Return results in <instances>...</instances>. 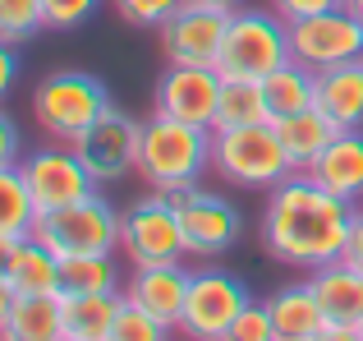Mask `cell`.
Listing matches in <instances>:
<instances>
[{"instance_id": "35", "label": "cell", "mask_w": 363, "mask_h": 341, "mask_svg": "<svg viewBox=\"0 0 363 341\" xmlns=\"http://www.w3.org/2000/svg\"><path fill=\"white\" fill-rule=\"evenodd\" d=\"M340 259L363 272V207L354 212V226H350V240H345V254H340Z\"/></svg>"}, {"instance_id": "36", "label": "cell", "mask_w": 363, "mask_h": 341, "mask_svg": "<svg viewBox=\"0 0 363 341\" xmlns=\"http://www.w3.org/2000/svg\"><path fill=\"white\" fill-rule=\"evenodd\" d=\"M14 79H18V55H14L9 42H0V102H5L9 88H14Z\"/></svg>"}, {"instance_id": "41", "label": "cell", "mask_w": 363, "mask_h": 341, "mask_svg": "<svg viewBox=\"0 0 363 341\" xmlns=\"http://www.w3.org/2000/svg\"><path fill=\"white\" fill-rule=\"evenodd\" d=\"M207 5H221V9H240L244 0H207Z\"/></svg>"}, {"instance_id": "43", "label": "cell", "mask_w": 363, "mask_h": 341, "mask_svg": "<svg viewBox=\"0 0 363 341\" xmlns=\"http://www.w3.org/2000/svg\"><path fill=\"white\" fill-rule=\"evenodd\" d=\"M359 332H363V323H359Z\"/></svg>"}, {"instance_id": "20", "label": "cell", "mask_w": 363, "mask_h": 341, "mask_svg": "<svg viewBox=\"0 0 363 341\" xmlns=\"http://www.w3.org/2000/svg\"><path fill=\"white\" fill-rule=\"evenodd\" d=\"M276 134H281L285 157H290L294 170H313V162L336 144L340 129L331 125L318 107H308V111H294V116H281V120H276Z\"/></svg>"}, {"instance_id": "27", "label": "cell", "mask_w": 363, "mask_h": 341, "mask_svg": "<svg viewBox=\"0 0 363 341\" xmlns=\"http://www.w3.org/2000/svg\"><path fill=\"white\" fill-rule=\"evenodd\" d=\"M257 120H272L267 97H262V83H257V79H225L221 83L216 129H225V125H257Z\"/></svg>"}, {"instance_id": "6", "label": "cell", "mask_w": 363, "mask_h": 341, "mask_svg": "<svg viewBox=\"0 0 363 341\" xmlns=\"http://www.w3.org/2000/svg\"><path fill=\"white\" fill-rule=\"evenodd\" d=\"M33 235L60 259H83V254H116L120 249V212L101 194H88L60 212L37 217Z\"/></svg>"}, {"instance_id": "1", "label": "cell", "mask_w": 363, "mask_h": 341, "mask_svg": "<svg viewBox=\"0 0 363 341\" xmlns=\"http://www.w3.org/2000/svg\"><path fill=\"white\" fill-rule=\"evenodd\" d=\"M354 203L322 189L308 170L285 175L276 189H267L262 203V244L276 263L290 268H322L345 254L350 226H354Z\"/></svg>"}, {"instance_id": "3", "label": "cell", "mask_w": 363, "mask_h": 341, "mask_svg": "<svg viewBox=\"0 0 363 341\" xmlns=\"http://www.w3.org/2000/svg\"><path fill=\"white\" fill-rule=\"evenodd\" d=\"M116 107L111 102V88L88 70H55L37 83L33 92V116L42 125V134L51 144H74L83 129H92L106 111Z\"/></svg>"}, {"instance_id": "33", "label": "cell", "mask_w": 363, "mask_h": 341, "mask_svg": "<svg viewBox=\"0 0 363 341\" xmlns=\"http://www.w3.org/2000/svg\"><path fill=\"white\" fill-rule=\"evenodd\" d=\"M285 23H299V18H313V14H327V9H340L345 0H267Z\"/></svg>"}, {"instance_id": "34", "label": "cell", "mask_w": 363, "mask_h": 341, "mask_svg": "<svg viewBox=\"0 0 363 341\" xmlns=\"http://www.w3.org/2000/svg\"><path fill=\"white\" fill-rule=\"evenodd\" d=\"M18 162H23V134H18L14 116L0 111V170H9V166H18Z\"/></svg>"}, {"instance_id": "26", "label": "cell", "mask_w": 363, "mask_h": 341, "mask_svg": "<svg viewBox=\"0 0 363 341\" xmlns=\"http://www.w3.org/2000/svg\"><path fill=\"white\" fill-rule=\"evenodd\" d=\"M33 226H37V203L28 194L18 166L0 170V235L5 240H23V235H33Z\"/></svg>"}, {"instance_id": "21", "label": "cell", "mask_w": 363, "mask_h": 341, "mask_svg": "<svg viewBox=\"0 0 363 341\" xmlns=\"http://www.w3.org/2000/svg\"><path fill=\"white\" fill-rule=\"evenodd\" d=\"M267 309H272V323H276V337L281 341H308L327 328V314H322V305H318L308 281L281 286L276 296H267Z\"/></svg>"}, {"instance_id": "40", "label": "cell", "mask_w": 363, "mask_h": 341, "mask_svg": "<svg viewBox=\"0 0 363 341\" xmlns=\"http://www.w3.org/2000/svg\"><path fill=\"white\" fill-rule=\"evenodd\" d=\"M345 9H350V14L359 18V28H363V0H345Z\"/></svg>"}, {"instance_id": "9", "label": "cell", "mask_w": 363, "mask_h": 341, "mask_svg": "<svg viewBox=\"0 0 363 341\" xmlns=\"http://www.w3.org/2000/svg\"><path fill=\"white\" fill-rule=\"evenodd\" d=\"M18 175H23L28 194H33V203H37V217L60 212V207L97 194V180L88 175V166L79 162V153H74L69 144H46V148H37V153H23Z\"/></svg>"}, {"instance_id": "11", "label": "cell", "mask_w": 363, "mask_h": 341, "mask_svg": "<svg viewBox=\"0 0 363 341\" xmlns=\"http://www.w3.org/2000/svg\"><path fill=\"white\" fill-rule=\"evenodd\" d=\"M290 60H299L303 70H331V65L345 60H363V28L345 5L327 9V14H313L290 23Z\"/></svg>"}, {"instance_id": "5", "label": "cell", "mask_w": 363, "mask_h": 341, "mask_svg": "<svg viewBox=\"0 0 363 341\" xmlns=\"http://www.w3.org/2000/svg\"><path fill=\"white\" fill-rule=\"evenodd\" d=\"M281 65H290V23L272 5L267 9L240 5L230 14V28H225V46H221V60H216V74L221 79H257L262 83Z\"/></svg>"}, {"instance_id": "29", "label": "cell", "mask_w": 363, "mask_h": 341, "mask_svg": "<svg viewBox=\"0 0 363 341\" xmlns=\"http://www.w3.org/2000/svg\"><path fill=\"white\" fill-rule=\"evenodd\" d=\"M170 332H175L170 323H161L157 314H147L133 300H124V309H120V318H116L106 341H170Z\"/></svg>"}, {"instance_id": "16", "label": "cell", "mask_w": 363, "mask_h": 341, "mask_svg": "<svg viewBox=\"0 0 363 341\" xmlns=\"http://www.w3.org/2000/svg\"><path fill=\"white\" fill-rule=\"evenodd\" d=\"M308 286H313V296H318L327 323H340V328H359L363 323V272L350 268L345 259L313 268Z\"/></svg>"}, {"instance_id": "14", "label": "cell", "mask_w": 363, "mask_h": 341, "mask_svg": "<svg viewBox=\"0 0 363 341\" xmlns=\"http://www.w3.org/2000/svg\"><path fill=\"white\" fill-rule=\"evenodd\" d=\"M138 134H143V120H129L124 111L111 107L106 116L92 129H83L69 148L79 153V162L88 166V175L97 180V185H106V180H120V175H129V170H138Z\"/></svg>"}, {"instance_id": "30", "label": "cell", "mask_w": 363, "mask_h": 341, "mask_svg": "<svg viewBox=\"0 0 363 341\" xmlns=\"http://www.w3.org/2000/svg\"><path fill=\"white\" fill-rule=\"evenodd\" d=\"M221 341H281V337H276V323H272V309H267V300H248L244 314L235 318L230 328H225Z\"/></svg>"}, {"instance_id": "18", "label": "cell", "mask_w": 363, "mask_h": 341, "mask_svg": "<svg viewBox=\"0 0 363 341\" xmlns=\"http://www.w3.org/2000/svg\"><path fill=\"white\" fill-rule=\"evenodd\" d=\"M308 175L318 180L322 189L340 194L345 203L363 207V129H340L336 144L313 162Z\"/></svg>"}, {"instance_id": "22", "label": "cell", "mask_w": 363, "mask_h": 341, "mask_svg": "<svg viewBox=\"0 0 363 341\" xmlns=\"http://www.w3.org/2000/svg\"><path fill=\"white\" fill-rule=\"evenodd\" d=\"M5 281L18 291V296H42V291H60V254H51L37 235H23L14 240V254H9Z\"/></svg>"}, {"instance_id": "19", "label": "cell", "mask_w": 363, "mask_h": 341, "mask_svg": "<svg viewBox=\"0 0 363 341\" xmlns=\"http://www.w3.org/2000/svg\"><path fill=\"white\" fill-rule=\"evenodd\" d=\"M65 296L42 291V296H18L0 341H65Z\"/></svg>"}, {"instance_id": "4", "label": "cell", "mask_w": 363, "mask_h": 341, "mask_svg": "<svg viewBox=\"0 0 363 341\" xmlns=\"http://www.w3.org/2000/svg\"><path fill=\"white\" fill-rule=\"evenodd\" d=\"M212 170L240 189H276L285 175H294L276 120L212 129Z\"/></svg>"}, {"instance_id": "12", "label": "cell", "mask_w": 363, "mask_h": 341, "mask_svg": "<svg viewBox=\"0 0 363 341\" xmlns=\"http://www.w3.org/2000/svg\"><path fill=\"white\" fill-rule=\"evenodd\" d=\"M221 74L212 65H166V74L152 88V111L175 116L184 125L216 129V111H221Z\"/></svg>"}, {"instance_id": "31", "label": "cell", "mask_w": 363, "mask_h": 341, "mask_svg": "<svg viewBox=\"0 0 363 341\" xmlns=\"http://www.w3.org/2000/svg\"><path fill=\"white\" fill-rule=\"evenodd\" d=\"M179 5H184V0H116V14L124 18V23H133V28L157 33V28L166 23Z\"/></svg>"}, {"instance_id": "25", "label": "cell", "mask_w": 363, "mask_h": 341, "mask_svg": "<svg viewBox=\"0 0 363 341\" xmlns=\"http://www.w3.org/2000/svg\"><path fill=\"white\" fill-rule=\"evenodd\" d=\"M97 291H124L111 254L60 259V296H97Z\"/></svg>"}, {"instance_id": "15", "label": "cell", "mask_w": 363, "mask_h": 341, "mask_svg": "<svg viewBox=\"0 0 363 341\" xmlns=\"http://www.w3.org/2000/svg\"><path fill=\"white\" fill-rule=\"evenodd\" d=\"M189 281L194 272L184 263H147V268H133L124 281V300H133L138 309L157 314L161 323L179 328L184 318V300H189Z\"/></svg>"}, {"instance_id": "17", "label": "cell", "mask_w": 363, "mask_h": 341, "mask_svg": "<svg viewBox=\"0 0 363 341\" xmlns=\"http://www.w3.org/2000/svg\"><path fill=\"white\" fill-rule=\"evenodd\" d=\"M313 107L336 129H363V60L318 70V97H313Z\"/></svg>"}, {"instance_id": "24", "label": "cell", "mask_w": 363, "mask_h": 341, "mask_svg": "<svg viewBox=\"0 0 363 341\" xmlns=\"http://www.w3.org/2000/svg\"><path fill=\"white\" fill-rule=\"evenodd\" d=\"M262 97H267L272 120L294 116V111H308L313 97H318V74L303 70L299 60H290V65H281V70H272L262 79Z\"/></svg>"}, {"instance_id": "23", "label": "cell", "mask_w": 363, "mask_h": 341, "mask_svg": "<svg viewBox=\"0 0 363 341\" xmlns=\"http://www.w3.org/2000/svg\"><path fill=\"white\" fill-rule=\"evenodd\" d=\"M124 309V291H97V296H65V332L83 341H106Z\"/></svg>"}, {"instance_id": "37", "label": "cell", "mask_w": 363, "mask_h": 341, "mask_svg": "<svg viewBox=\"0 0 363 341\" xmlns=\"http://www.w3.org/2000/svg\"><path fill=\"white\" fill-rule=\"evenodd\" d=\"M308 341H363L359 328H340V323H327L318 337H308Z\"/></svg>"}, {"instance_id": "28", "label": "cell", "mask_w": 363, "mask_h": 341, "mask_svg": "<svg viewBox=\"0 0 363 341\" xmlns=\"http://www.w3.org/2000/svg\"><path fill=\"white\" fill-rule=\"evenodd\" d=\"M46 28L42 0H0V42L23 46L28 37H37Z\"/></svg>"}, {"instance_id": "2", "label": "cell", "mask_w": 363, "mask_h": 341, "mask_svg": "<svg viewBox=\"0 0 363 341\" xmlns=\"http://www.w3.org/2000/svg\"><path fill=\"white\" fill-rule=\"evenodd\" d=\"M212 166V129L184 125L175 116L152 111L143 120L138 134V175L147 180V189H189L203 180V170Z\"/></svg>"}, {"instance_id": "42", "label": "cell", "mask_w": 363, "mask_h": 341, "mask_svg": "<svg viewBox=\"0 0 363 341\" xmlns=\"http://www.w3.org/2000/svg\"><path fill=\"white\" fill-rule=\"evenodd\" d=\"M65 341H83V337H65Z\"/></svg>"}, {"instance_id": "10", "label": "cell", "mask_w": 363, "mask_h": 341, "mask_svg": "<svg viewBox=\"0 0 363 341\" xmlns=\"http://www.w3.org/2000/svg\"><path fill=\"white\" fill-rule=\"evenodd\" d=\"M230 14L235 9L207 5V0H184V5L157 28L166 65H212L216 70L221 46H225V28H230Z\"/></svg>"}, {"instance_id": "39", "label": "cell", "mask_w": 363, "mask_h": 341, "mask_svg": "<svg viewBox=\"0 0 363 341\" xmlns=\"http://www.w3.org/2000/svg\"><path fill=\"white\" fill-rule=\"evenodd\" d=\"M9 254H14V240L0 235V277H5V268H9Z\"/></svg>"}, {"instance_id": "7", "label": "cell", "mask_w": 363, "mask_h": 341, "mask_svg": "<svg viewBox=\"0 0 363 341\" xmlns=\"http://www.w3.org/2000/svg\"><path fill=\"white\" fill-rule=\"evenodd\" d=\"M120 254L133 268H147V263H184L189 244L179 231V212L170 203V194L147 189L143 198H133L120 212Z\"/></svg>"}, {"instance_id": "13", "label": "cell", "mask_w": 363, "mask_h": 341, "mask_svg": "<svg viewBox=\"0 0 363 341\" xmlns=\"http://www.w3.org/2000/svg\"><path fill=\"white\" fill-rule=\"evenodd\" d=\"M170 203L179 212V231H184L189 254H225L244 235V217L235 203H225L221 194L203 185L170 189Z\"/></svg>"}, {"instance_id": "8", "label": "cell", "mask_w": 363, "mask_h": 341, "mask_svg": "<svg viewBox=\"0 0 363 341\" xmlns=\"http://www.w3.org/2000/svg\"><path fill=\"white\" fill-rule=\"evenodd\" d=\"M248 286L244 277L225 268H198L189 281V300H184V318H179L175 332H184L189 341H221L225 328L244 314L248 305Z\"/></svg>"}, {"instance_id": "38", "label": "cell", "mask_w": 363, "mask_h": 341, "mask_svg": "<svg viewBox=\"0 0 363 341\" xmlns=\"http://www.w3.org/2000/svg\"><path fill=\"white\" fill-rule=\"evenodd\" d=\"M14 300H18V291L9 286L5 277H0V332H5V323H9V314H14Z\"/></svg>"}, {"instance_id": "32", "label": "cell", "mask_w": 363, "mask_h": 341, "mask_svg": "<svg viewBox=\"0 0 363 341\" xmlns=\"http://www.w3.org/2000/svg\"><path fill=\"white\" fill-rule=\"evenodd\" d=\"M101 0H42V14H46V33H74L79 23H88L97 14Z\"/></svg>"}]
</instances>
